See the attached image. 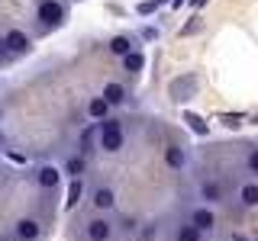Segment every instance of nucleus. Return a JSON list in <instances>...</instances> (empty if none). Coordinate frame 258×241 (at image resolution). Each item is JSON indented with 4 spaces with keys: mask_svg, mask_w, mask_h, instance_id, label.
Instances as JSON below:
<instances>
[{
    "mask_svg": "<svg viewBox=\"0 0 258 241\" xmlns=\"http://www.w3.org/2000/svg\"><path fill=\"white\" fill-rule=\"evenodd\" d=\"M123 129H119L116 119H103L100 126H97V145H100L107 155H116L119 148H123Z\"/></svg>",
    "mask_w": 258,
    "mask_h": 241,
    "instance_id": "obj_1",
    "label": "nucleus"
},
{
    "mask_svg": "<svg viewBox=\"0 0 258 241\" xmlns=\"http://www.w3.org/2000/svg\"><path fill=\"white\" fill-rule=\"evenodd\" d=\"M36 20L42 23V26H58L64 20V7L58 0H42V4L36 7Z\"/></svg>",
    "mask_w": 258,
    "mask_h": 241,
    "instance_id": "obj_2",
    "label": "nucleus"
},
{
    "mask_svg": "<svg viewBox=\"0 0 258 241\" xmlns=\"http://www.w3.org/2000/svg\"><path fill=\"white\" fill-rule=\"evenodd\" d=\"M4 48H7V55H26L32 48V42H29V36L23 29H10L4 36Z\"/></svg>",
    "mask_w": 258,
    "mask_h": 241,
    "instance_id": "obj_3",
    "label": "nucleus"
},
{
    "mask_svg": "<svg viewBox=\"0 0 258 241\" xmlns=\"http://www.w3.org/2000/svg\"><path fill=\"white\" fill-rule=\"evenodd\" d=\"M84 235H87V241H110L113 238V222H107V219H91L84 225Z\"/></svg>",
    "mask_w": 258,
    "mask_h": 241,
    "instance_id": "obj_4",
    "label": "nucleus"
},
{
    "mask_svg": "<svg viewBox=\"0 0 258 241\" xmlns=\"http://www.w3.org/2000/svg\"><path fill=\"white\" fill-rule=\"evenodd\" d=\"M187 225H194V228L204 235V231H210V228L216 225V215L210 212L207 206H200V209H194V212H190V222H187Z\"/></svg>",
    "mask_w": 258,
    "mask_h": 241,
    "instance_id": "obj_5",
    "label": "nucleus"
},
{
    "mask_svg": "<svg viewBox=\"0 0 258 241\" xmlns=\"http://www.w3.org/2000/svg\"><path fill=\"white\" fill-rule=\"evenodd\" d=\"M165 164L171 167V171H184V167H187V151H184L181 145H168L165 148Z\"/></svg>",
    "mask_w": 258,
    "mask_h": 241,
    "instance_id": "obj_6",
    "label": "nucleus"
},
{
    "mask_svg": "<svg viewBox=\"0 0 258 241\" xmlns=\"http://www.w3.org/2000/svg\"><path fill=\"white\" fill-rule=\"evenodd\" d=\"M39 235H42V225L36 219H20L16 222V238L20 241H36Z\"/></svg>",
    "mask_w": 258,
    "mask_h": 241,
    "instance_id": "obj_7",
    "label": "nucleus"
},
{
    "mask_svg": "<svg viewBox=\"0 0 258 241\" xmlns=\"http://www.w3.org/2000/svg\"><path fill=\"white\" fill-rule=\"evenodd\" d=\"M36 180H39V187H42V190H55V187H58V180H61V171H58V167H52V164H45V167H39Z\"/></svg>",
    "mask_w": 258,
    "mask_h": 241,
    "instance_id": "obj_8",
    "label": "nucleus"
},
{
    "mask_svg": "<svg viewBox=\"0 0 258 241\" xmlns=\"http://www.w3.org/2000/svg\"><path fill=\"white\" fill-rule=\"evenodd\" d=\"M91 203H94L97 209H113V206H116V196H113V190H110V187H97Z\"/></svg>",
    "mask_w": 258,
    "mask_h": 241,
    "instance_id": "obj_9",
    "label": "nucleus"
},
{
    "mask_svg": "<svg viewBox=\"0 0 258 241\" xmlns=\"http://www.w3.org/2000/svg\"><path fill=\"white\" fill-rule=\"evenodd\" d=\"M107 112H110V106H107V100H103V96H94V100L87 103V116H91L94 123H103V119H107Z\"/></svg>",
    "mask_w": 258,
    "mask_h": 241,
    "instance_id": "obj_10",
    "label": "nucleus"
},
{
    "mask_svg": "<svg viewBox=\"0 0 258 241\" xmlns=\"http://www.w3.org/2000/svg\"><path fill=\"white\" fill-rule=\"evenodd\" d=\"M100 96L107 100V106H119V103L126 100V90H123V84H107Z\"/></svg>",
    "mask_w": 258,
    "mask_h": 241,
    "instance_id": "obj_11",
    "label": "nucleus"
},
{
    "mask_svg": "<svg viewBox=\"0 0 258 241\" xmlns=\"http://www.w3.org/2000/svg\"><path fill=\"white\" fill-rule=\"evenodd\" d=\"M239 199H242V206L255 209L258 206V183H245V187L239 190Z\"/></svg>",
    "mask_w": 258,
    "mask_h": 241,
    "instance_id": "obj_12",
    "label": "nucleus"
},
{
    "mask_svg": "<svg viewBox=\"0 0 258 241\" xmlns=\"http://www.w3.org/2000/svg\"><path fill=\"white\" fill-rule=\"evenodd\" d=\"M110 52L119 55V58H123V55H129V52H133V42H129V36H113V39H110Z\"/></svg>",
    "mask_w": 258,
    "mask_h": 241,
    "instance_id": "obj_13",
    "label": "nucleus"
},
{
    "mask_svg": "<svg viewBox=\"0 0 258 241\" xmlns=\"http://www.w3.org/2000/svg\"><path fill=\"white\" fill-rule=\"evenodd\" d=\"M81 196H84V183H81V177H78V180H71V187H68V199H64V209H75Z\"/></svg>",
    "mask_w": 258,
    "mask_h": 241,
    "instance_id": "obj_14",
    "label": "nucleus"
},
{
    "mask_svg": "<svg viewBox=\"0 0 258 241\" xmlns=\"http://www.w3.org/2000/svg\"><path fill=\"white\" fill-rule=\"evenodd\" d=\"M123 64H126V71H133V74H136V71L145 68V58H142V52H136V48H133L129 55H123Z\"/></svg>",
    "mask_w": 258,
    "mask_h": 241,
    "instance_id": "obj_15",
    "label": "nucleus"
},
{
    "mask_svg": "<svg viewBox=\"0 0 258 241\" xmlns=\"http://www.w3.org/2000/svg\"><path fill=\"white\" fill-rule=\"evenodd\" d=\"M200 193H204L207 203H220V196H223V190H220V183H216V180H207L204 187H200Z\"/></svg>",
    "mask_w": 258,
    "mask_h": 241,
    "instance_id": "obj_16",
    "label": "nucleus"
},
{
    "mask_svg": "<svg viewBox=\"0 0 258 241\" xmlns=\"http://www.w3.org/2000/svg\"><path fill=\"white\" fill-rule=\"evenodd\" d=\"M194 90V77H184V80H174L171 84V96L174 100H184V93Z\"/></svg>",
    "mask_w": 258,
    "mask_h": 241,
    "instance_id": "obj_17",
    "label": "nucleus"
},
{
    "mask_svg": "<svg viewBox=\"0 0 258 241\" xmlns=\"http://www.w3.org/2000/svg\"><path fill=\"white\" fill-rule=\"evenodd\" d=\"M64 174H71V177H75V180H78V177L84 174V158H81V155L68 158V164H64Z\"/></svg>",
    "mask_w": 258,
    "mask_h": 241,
    "instance_id": "obj_18",
    "label": "nucleus"
},
{
    "mask_svg": "<svg viewBox=\"0 0 258 241\" xmlns=\"http://www.w3.org/2000/svg\"><path fill=\"white\" fill-rule=\"evenodd\" d=\"M177 241H200V231L194 225H181L177 228Z\"/></svg>",
    "mask_w": 258,
    "mask_h": 241,
    "instance_id": "obj_19",
    "label": "nucleus"
},
{
    "mask_svg": "<svg viewBox=\"0 0 258 241\" xmlns=\"http://www.w3.org/2000/svg\"><path fill=\"white\" fill-rule=\"evenodd\" d=\"M91 145H94V129H84V132H81V148L91 151Z\"/></svg>",
    "mask_w": 258,
    "mask_h": 241,
    "instance_id": "obj_20",
    "label": "nucleus"
},
{
    "mask_svg": "<svg viewBox=\"0 0 258 241\" xmlns=\"http://www.w3.org/2000/svg\"><path fill=\"white\" fill-rule=\"evenodd\" d=\"M187 123H190V129H194V132H200V135H204V132H207V126H204V123H200V119H197V116H194V112H187Z\"/></svg>",
    "mask_w": 258,
    "mask_h": 241,
    "instance_id": "obj_21",
    "label": "nucleus"
},
{
    "mask_svg": "<svg viewBox=\"0 0 258 241\" xmlns=\"http://www.w3.org/2000/svg\"><path fill=\"white\" fill-rule=\"evenodd\" d=\"M248 171H252V174H258V148L252 151V155H248Z\"/></svg>",
    "mask_w": 258,
    "mask_h": 241,
    "instance_id": "obj_22",
    "label": "nucleus"
},
{
    "mask_svg": "<svg viewBox=\"0 0 258 241\" xmlns=\"http://www.w3.org/2000/svg\"><path fill=\"white\" fill-rule=\"evenodd\" d=\"M152 10H155V4H152V0H145V4H139V13H142V16H149Z\"/></svg>",
    "mask_w": 258,
    "mask_h": 241,
    "instance_id": "obj_23",
    "label": "nucleus"
},
{
    "mask_svg": "<svg viewBox=\"0 0 258 241\" xmlns=\"http://www.w3.org/2000/svg\"><path fill=\"white\" fill-rule=\"evenodd\" d=\"M204 4H207V0H190V7H194V10H200Z\"/></svg>",
    "mask_w": 258,
    "mask_h": 241,
    "instance_id": "obj_24",
    "label": "nucleus"
},
{
    "mask_svg": "<svg viewBox=\"0 0 258 241\" xmlns=\"http://www.w3.org/2000/svg\"><path fill=\"white\" fill-rule=\"evenodd\" d=\"M232 241H248V238L245 235H232Z\"/></svg>",
    "mask_w": 258,
    "mask_h": 241,
    "instance_id": "obj_25",
    "label": "nucleus"
},
{
    "mask_svg": "<svg viewBox=\"0 0 258 241\" xmlns=\"http://www.w3.org/2000/svg\"><path fill=\"white\" fill-rule=\"evenodd\" d=\"M0 55H7V48H4V39H0Z\"/></svg>",
    "mask_w": 258,
    "mask_h": 241,
    "instance_id": "obj_26",
    "label": "nucleus"
},
{
    "mask_svg": "<svg viewBox=\"0 0 258 241\" xmlns=\"http://www.w3.org/2000/svg\"><path fill=\"white\" fill-rule=\"evenodd\" d=\"M0 148H4V132H0Z\"/></svg>",
    "mask_w": 258,
    "mask_h": 241,
    "instance_id": "obj_27",
    "label": "nucleus"
},
{
    "mask_svg": "<svg viewBox=\"0 0 258 241\" xmlns=\"http://www.w3.org/2000/svg\"><path fill=\"white\" fill-rule=\"evenodd\" d=\"M0 123H4V106H0Z\"/></svg>",
    "mask_w": 258,
    "mask_h": 241,
    "instance_id": "obj_28",
    "label": "nucleus"
}]
</instances>
